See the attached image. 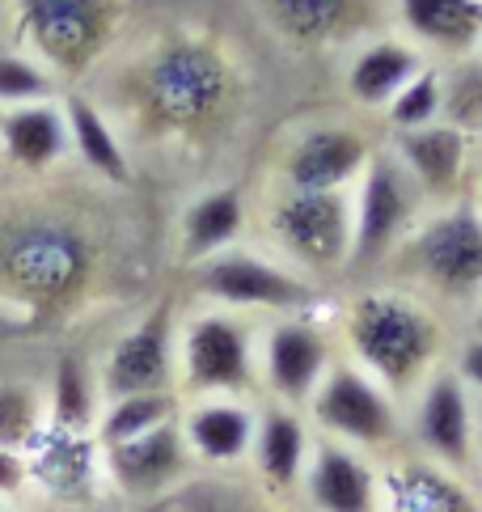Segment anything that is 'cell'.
I'll return each instance as SVG.
<instances>
[{"mask_svg":"<svg viewBox=\"0 0 482 512\" xmlns=\"http://www.w3.org/2000/svg\"><path fill=\"white\" fill-rule=\"evenodd\" d=\"M339 352L402 407L440 364H449V314L385 280H364L343 305Z\"/></svg>","mask_w":482,"mask_h":512,"instance_id":"obj_1","label":"cell"},{"mask_svg":"<svg viewBox=\"0 0 482 512\" xmlns=\"http://www.w3.org/2000/svg\"><path fill=\"white\" fill-rule=\"evenodd\" d=\"M373 280L415 292L440 314H466L482 297V208L474 199L428 208Z\"/></svg>","mask_w":482,"mask_h":512,"instance_id":"obj_2","label":"cell"},{"mask_svg":"<svg viewBox=\"0 0 482 512\" xmlns=\"http://www.w3.org/2000/svg\"><path fill=\"white\" fill-rule=\"evenodd\" d=\"M267 229L288 267H296L313 284L339 280L351 271V242H356L351 191L280 187L267 204Z\"/></svg>","mask_w":482,"mask_h":512,"instance_id":"obj_3","label":"cell"},{"mask_svg":"<svg viewBox=\"0 0 482 512\" xmlns=\"http://www.w3.org/2000/svg\"><path fill=\"white\" fill-rule=\"evenodd\" d=\"M305 415L318 436L351 445L368 457H385L398 445H406V407L343 352L335 356L322 386L305 402Z\"/></svg>","mask_w":482,"mask_h":512,"instance_id":"obj_4","label":"cell"},{"mask_svg":"<svg viewBox=\"0 0 482 512\" xmlns=\"http://www.w3.org/2000/svg\"><path fill=\"white\" fill-rule=\"evenodd\" d=\"M351 208H356V242H351V271L360 284L373 280L381 263L394 254V246L419 225V216L428 212V195L419 191V182L406 174L402 161L389 153L381 140L360 182L351 187Z\"/></svg>","mask_w":482,"mask_h":512,"instance_id":"obj_5","label":"cell"},{"mask_svg":"<svg viewBox=\"0 0 482 512\" xmlns=\"http://www.w3.org/2000/svg\"><path fill=\"white\" fill-rule=\"evenodd\" d=\"M178 390L187 398L258 394V335L233 309H208L178 335Z\"/></svg>","mask_w":482,"mask_h":512,"instance_id":"obj_6","label":"cell"},{"mask_svg":"<svg viewBox=\"0 0 482 512\" xmlns=\"http://www.w3.org/2000/svg\"><path fill=\"white\" fill-rule=\"evenodd\" d=\"M195 288L216 309H233V314H313L322 297V284H313L288 263H275L267 254L254 250H220L212 259L195 263Z\"/></svg>","mask_w":482,"mask_h":512,"instance_id":"obj_7","label":"cell"},{"mask_svg":"<svg viewBox=\"0 0 482 512\" xmlns=\"http://www.w3.org/2000/svg\"><path fill=\"white\" fill-rule=\"evenodd\" d=\"M406 449L478 479V398L461 386L453 364L406 398Z\"/></svg>","mask_w":482,"mask_h":512,"instance_id":"obj_8","label":"cell"},{"mask_svg":"<svg viewBox=\"0 0 482 512\" xmlns=\"http://www.w3.org/2000/svg\"><path fill=\"white\" fill-rule=\"evenodd\" d=\"M339 343L330 326L313 314H284L258 335V390L271 402L301 407L322 386L326 369L335 364Z\"/></svg>","mask_w":482,"mask_h":512,"instance_id":"obj_9","label":"cell"},{"mask_svg":"<svg viewBox=\"0 0 482 512\" xmlns=\"http://www.w3.org/2000/svg\"><path fill=\"white\" fill-rule=\"evenodd\" d=\"M34 51L55 72H81L98 60L119 22V0H17Z\"/></svg>","mask_w":482,"mask_h":512,"instance_id":"obj_10","label":"cell"},{"mask_svg":"<svg viewBox=\"0 0 482 512\" xmlns=\"http://www.w3.org/2000/svg\"><path fill=\"white\" fill-rule=\"evenodd\" d=\"M377 512H482L470 474L398 445L377 457Z\"/></svg>","mask_w":482,"mask_h":512,"instance_id":"obj_11","label":"cell"},{"mask_svg":"<svg viewBox=\"0 0 482 512\" xmlns=\"http://www.w3.org/2000/svg\"><path fill=\"white\" fill-rule=\"evenodd\" d=\"M377 144L351 123H309L280 161V187L296 191H351Z\"/></svg>","mask_w":482,"mask_h":512,"instance_id":"obj_12","label":"cell"},{"mask_svg":"<svg viewBox=\"0 0 482 512\" xmlns=\"http://www.w3.org/2000/svg\"><path fill=\"white\" fill-rule=\"evenodd\" d=\"M389 153H394L406 174L419 182L432 208L461 204L474 195V140L457 132L453 123H428L415 132H389Z\"/></svg>","mask_w":482,"mask_h":512,"instance_id":"obj_13","label":"cell"},{"mask_svg":"<svg viewBox=\"0 0 482 512\" xmlns=\"http://www.w3.org/2000/svg\"><path fill=\"white\" fill-rule=\"evenodd\" d=\"M178 390V339L170 309H153L144 322H136L102 364V398L127 394H157Z\"/></svg>","mask_w":482,"mask_h":512,"instance_id":"obj_14","label":"cell"},{"mask_svg":"<svg viewBox=\"0 0 482 512\" xmlns=\"http://www.w3.org/2000/svg\"><path fill=\"white\" fill-rule=\"evenodd\" d=\"M102 466L110 474L123 496L132 500H165L187 483V474L195 466V457L182 441V428L178 419L174 424H161L153 432L136 436V441H123V445H106L102 449Z\"/></svg>","mask_w":482,"mask_h":512,"instance_id":"obj_15","label":"cell"},{"mask_svg":"<svg viewBox=\"0 0 482 512\" xmlns=\"http://www.w3.org/2000/svg\"><path fill=\"white\" fill-rule=\"evenodd\" d=\"M148 102L165 123L195 127L225 102V68L212 51L174 47L148 68Z\"/></svg>","mask_w":482,"mask_h":512,"instance_id":"obj_16","label":"cell"},{"mask_svg":"<svg viewBox=\"0 0 482 512\" xmlns=\"http://www.w3.org/2000/svg\"><path fill=\"white\" fill-rule=\"evenodd\" d=\"M178 428L187 441L195 466L233 470L250 462L258 402L250 398H191L178 411Z\"/></svg>","mask_w":482,"mask_h":512,"instance_id":"obj_17","label":"cell"},{"mask_svg":"<svg viewBox=\"0 0 482 512\" xmlns=\"http://www.w3.org/2000/svg\"><path fill=\"white\" fill-rule=\"evenodd\" d=\"M313 441H318V432H313L309 415L301 407L267 398L258 407V428H254V449H250L254 479L263 483V491H271V496L301 491Z\"/></svg>","mask_w":482,"mask_h":512,"instance_id":"obj_18","label":"cell"},{"mask_svg":"<svg viewBox=\"0 0 482 512\" xmlns=\"http://www.w3.org/2000/svg\"><path fill=\"white\" fill-rule=\"evenodd\" d=\"M309 512H377V457L318 436L301 479Z\"/></svg>","mask_w":482,"mask_h":512,"instance_id":"obj_19","label":"cell"},{"mask_svg":"<svg viewBox=\"0 0 482 512\" xmlns=\"http://www.w3.org/2000/svg\"><path fill=\"white\" fill-rule=\"evenodd\" d=\"M89 267L85 242L64 225H34L5 254L9 280L30 297H64Z\"/></svg>","mask_w":482,"mask_h":512,"instance_id":"obj_20","label":"cell"},{"mask_svg":"<svg viewBox=\"0 0 482 512\" xmlns=\"http://www.w3.org/2000/svg\"><path fill=\"white\" fill-rule=\"evenodd\" d=\"M398 22L423 56L466 60L482 47V0H398Z\"/></svg>","mask_w":482,"mask_h":512,"instance_id":"obj_21","label":"cell"},{"mask_svg":"<svg viewBox=\"0 0 482 512\" xmlns=\"http://www.w3.org/2000/svg\"><path fill=\"white\" fill-rule=\"evenodd\" d=\"M428 64V56L406 43V39H373L364 43L347 68V94L364 111H385L394 94L415 77V72Z\"/></svg>","mask_w":482,"mask_h":512,"instance_id":"obj_22","label":"cell"},{"mask_svg":"<svg viewBox=\"0 0 482 512\" xmlns=\"http://www.w3.org/2000/svg\"><path fill=\"white\" fill-rule=\"evenodd\" d=\"M0 136H5V153L26 170H47L64 157L68 149V119L60 106L51 102H30V106H13L0 123Z\"/></svg>","mask_w":482,"mask_h":512,"instance_id":"obj_23","label":"cell"},{"mask_svg":"<svg viewBox=\"0 0 482 512\" xmlns=\"http://www.w3.org/2000/svg\"><path fill=\"white\" fill-rule=\"evenodd\" d=\"M241 225H246V204H241V191L233 187H216L208 195H199L195 204L182 216V254L191 263H203L212 254L237 246Z\"/></svg>","mask_w":482,"mask_h":512,"instance_id":"obj_24","label":"cell"},{"mask_svg":"<svg viewBox=\"0 0 482 512\" xmlns=\"http://www.w3.org/2000/svg\"><path fill=\"white\" fill-rule=\"evenodd\" d=\"M275 30L296 43H335L356 30L364 0H263Z\"/></svg>","mask_w":482,"mask_h":512,"instance_id":"obj_25","label":"cell"},{"mask_svg":"<svg viewBox=\"0 0 482 512\" xmlns=\"http://www.w3.org/2000/svg\"><path fill=\"white\" fill-rule=\"evenodd\" d=\"M182 411L178 390H157V394H127V398H110L102 415H98V445H123V441H136V436L153 432L161 424H174Z\"/></svg>","mask_w":482,"mask_h":512,"instance_id":"obj_26","label":"cell"},{"mask_svg":"<svg viewBox=\"0 0 482 512\" xmlns=\"http://www.w3.org/2000/svg\"><path fill=\"white\" fill-rule=\"evenodd\" d=\"M64 119H68L72 149L81 153L85 166L94 174H102V178H110V182H127V157H123L119 140H115V132H110V123L102 119L98 106H89L85 98H68Z\"/></svg>","mask_w":482,"mask_h":512,"instance_id":"obj_27","label":"cell"},{"mask_svg":"<svg viewBox=\"0 0 482 512\" xmlns=\"http://www.w3.org/2000/svg\"><path fill=\"white\" fill-rule=\"evenodd\" d=\"M381 115L389 123V132H415V127L440 123V115H444V77H440V68L428 60L411 81L398 89L394 102H389Z\"/></svg>","mask_w":482,"mask_h":512,"instance_id":"obj_28","label":"cell"},{"mask_svg":"<svg viewBox=\"0 0 482 512\" xmlns=\"http://www.w3.org/2000/svg\"><path fill=\"white\" fill-rule=\"evenodd\" d=\"M440 77H444V115L440 119L474 140L482 132V60L478 56L453 60V68H444Z\"/></svg>","mask_w":482,"mask_h":512,"instance_id":"obj_29","label":"cell"},{"mask_svg":"<svg viewBox=\"0 0 482 512\" xmlns=\"http://www.w3.org/2000/svg\"><path fill=\"white\" fill-rule=\"evenodd\" d=\"M51 415L55 428L64 432H89L98 424V407H94V386L77 360H64L55 373V390H51Z\"/></svg>","mask_w":482,"mask_h":512,"instance_id":"obj_30","label":"cell"},{"mask_svg":"<svg viewBox=\"0 0 482 512\" xmlns=\"http://www.w3.org/2000/svg\"><path fill=\"white\" fill-rule=\"evenodd\" d=\"M55 94V77L47 68H39L26 56L0 51V102L9 106H30V102H47Z\"/></svg>","mask_w":482,"mask_h":512,"instance_id":"obj_31","label":"cell"},{"mask_svg":"<svg viewBox=\"0 0 482 512\" xmlns=\"http://www.w3.org/2000/svg\"><path fill=\"white\" fill-rule=\"evenodd\" d=\"M449 364H453V373L461 377V386H466L482 402V335H466V339H461L453 347Z\"/></svg>","mask_w":482,"mask_h":512,"instance_id":"obj_32","label":"cell"},{"mask_svg":"<svg viewBox=\"0 0 482 512\" xmlns=\"http://www.w3.org/2000/svg\"><path fill=\"white\" fill-rule=\"evenodd\" d=\"M30 479V462L17 449L0 445V496H13V491H22Z\"/></svg>","mask_w":482,"mask_h":512,"instance_id":"obj_33","label":"cell"},{"mask_svg":"<svg viewBox=\"0 0 482 512\" xmlns=\"http://www.w3.org/2000/svg\"><path fill=\"white\" fill-rule=\"evenodd\" d=\"M474 187H482V132L474 136Z\"/></svg>","mask_w":482,"mask_h":512,"instance_id":"obj_34","label":"cell"},{"mask_svg":"<svg viewBox=\"0 0 482 512\" xmlns=\"http://www.w3.org/2000/svg\"><path fill=\"white\" fill-rule=\"evenodd\" d=\"M470 335H482V297H478V305L470 309Z\"/></svg>","mask_w":482,"mask_h":512,"instance_id":"obj_35","label":"cell"},{"mask_svg":"<svg viewBox=\"0 0 482 512\" xmlns=\"http://www.w3.org/2000/svg\"><path fill=\"white\" fill-rule=\"evenodd\" d=\"M216 512H271L263 504H225V508H216Z\"/></svg>","mask_w":482,"mask_h":512,"instance_id":"obj_36","label":"cell"},{"mask_svg":"<svg viewBox=\"0 0 482 512\" xmlns=\"http://www.w3.org/2000/svg\"><path fill=\"white\" fill-rule=\"evenodd\" d=\"M478 474H482V402H478Z\"/></svg>","mask_w":482,"mask_h":512,"instance_id":"obj_37","label":"cell"},{"mask_svg":"<svg viewBox=\"0 0 482 512\" xmlns=\"http://www.w3.org/2000/svg\"><path fill=\"white\" fill-rule=\"evenodd\" d=\"M470 199H474V204L482 208V187H474V195H470Z\"/></svg>","mask_w":482,"mask_h":512,"instance_id":"obj_38","label":"cell"},{"mask_svg":"<svg viewBox=\"0 0 482 512\" xmlns=\"http://www.w3.org/2000/svg\"><path fill=\"white\" fill-rule=\"evenodd\" d=\"M0 512H13V508H9V504H5V496H0Z\"/></svg>","mask_w":482,"mask_h":512,"instance_id":"obj_39","label":"cell"},{"mask_svg":"<svg viewBox=\"0 0 482 512\" xmlns=\"http://www.w3.org/2000/svg\"><path fill=\"white\" fill-rule=\"evenodd\" d=\"M478 60H482V47H478Z\"/></svg>","mask_w":482,"mask_h":512,"instance_id":"obj_40","label":"cell"}]
</instances>
